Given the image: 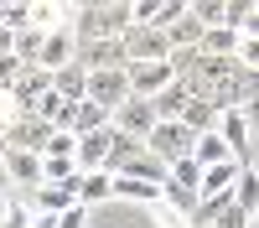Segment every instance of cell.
Here are the masks:
<instances>
[{
  "instance_id": "cell-19",
  "label": "cell",
  "mask_w": 259,
  "mask_h": 228,
  "mask_svg": "<svg viewBox=\"0 0 259 228\" xmlns=\"http://www.w3.org/2000/svg\"><path fill=\"white\" fill-rule=\"evenodd\" d=\"M78 202L89 207V213H94L99 202H114V176H109V171H89V176H78Z\"/></svg>"
},
{
  "instance_id": "cell-35",
  "label": "cell",
  "mask_w": 259,
  "mask_h": 228,
  "mask_svg": "<svg viewBox=\"0 0 259 228\" xmlns=\"http://www.w3.org/2000/svg\"><path fill=\"white\" fill-rule=\"evenodd\" d=\"M57 228H94V213H89V207L78 202V207H68V213L57 218Z\"/></svg>"
},
{
  "instance_id": "cell-1",
  "label": "cell",
  "mask_w": 259,
  "mask_h": 228,
  "mask_svg": "<svg viewBox=\"0 0 259 228\" xmlns=\"http://www.w3.org/2000/svg\"><path fill=\"white\" fill-rule=\"evenodd\" d=\"M145 151L156 156V161H166V166H177L182 156H192V151H197V135H192L187 124H182V119H161L156 130H150Z\"/></svg>"
},
{
  "instance_id": "cell-23",
  "label": "cell",
  "mask_w": 259,
  "mask_h": 228,
  "mask_svg": "<svg viewBox=\"0 0 259 228\" xmlns=\"http://www.w3.org/2000/svg\"><path fill=\"white\" fill-rule=\"evenodd\" d=\"M161 202H166V207H177L182 218H197V207H202V197L192 192V187H177V181H171V176L161 181Z\"/></svg>"
},
{
  "instance_id": "cell-20",
  "label": "cell",
  "mask_w": 259,
  "mask_h": 228,
  "mask_svg": "<svg viewBox=\"0 0 259 228\" xmlns=\"http://www.w3.org/2000/svg\"><path fill=\"white\" fill-rule=\"evenodd\" d=\"M114 197H119V202H140V207H156V202H161V181H140V176H114Z\"/></svg>"
},
{
  "instance_id": "cell-25",
  "label": "cell",
  "mask_w": 259,
  "mask_h": 228,
  "mask_svg": "<svg viewBox=\"0 0 259 228\" xmlns=\"http://www.w3.org/2000/svg\"><path fill=\"white\" fill-rule=\"evenodd\" d=\"M31 202L26 197H6V202H0V228H31Z\"/></svg>"
},
{
  "instance_id": "cell-3",
  "label": "cell",
  "mask_w": 259,
  "mask_h": 228,
  "mask_svg": "<svg viewBox=\"0 0 259 228\" xmlns=\"http://www.w3.org/2000/svg\"><path fill=\"white\" fill-rule=\"evenodd\" d=\"M119 41H124L130 62H171V41H166V31H156V26H130Z\"/></svg>"
},
{
  "instance_id": "cell-4",
  "label": "cell",
  "mask_w": 259,
  "mask_h": 228,
  "mask_svg": "<svg viewBox=\"0 0 259 228\" xmlns=\"http://www.w3.org/2000/svg\"><path fill=\"white\" fill-rule=\"evenodd\" d=\"M130 94L135 99H156V94H166L171 83H177V68L171 62H130Z\"/></svg>"
},
{
  "instance_id": "cell-16",
  "label": "cell",
  "mask_w": 259,
  "mask_h": 228,
  "mask_svg": "<svg viewBox=\"0 0 259 228\" xmlns=\"http://www.w3.org/2000/svg\"><path fill=\"white\" fill-rule=\"evenodd\" d=\"M192 99H197V94H192V83H187V78H177V83H171L166 94H156L150 104H156V119H182Z\"/></svg>"
},
{
  "instance_id": "cell-27",
  "label": "cell",
  "mask_w": 259,
  "mask_h": 228,
  "mask_svg": "<svg viewBox=\"0 0 259 228\" xmlns=\"http://www.w3.org/2000/svg\"><path fill=\"white\" fill-rule=\"evenodd\" d=\"M166 176H171V181H177V187H192V192H197V197H202V166H197V161H192V156H182L177 166H166Z\"/></svg>"
},
{
  "instance_id": "cell-5",
  "label": "cell",
  "mask_w": 259,
  "mask_h": 228,
  "mask_svg": "<svg viewBox=\"0 0 259 228\" xmlns=\"http://www.w3.org/2000/svg\"><path fill=\"white\" fill-rule=\"evenodd\" d=\"M47 140H52V124H47V119L21 114V119H11V130H6V151H31V156H41V151H47Z\"/></svg>"
},
{
  "instance_id": "cell-6",
  "label": "cell",
  "mask_w": 259,
  "mask_h": 228,
  "mask_svg": "<svg viewBox=\"0 0 259 228\" xmlns=\"http://www.w3.org/2000/svg\"><path fill=\"white\" fill-rule=\"evenodd\" d=\"M89 99L104 104V109H119V104L130 99V73L124 68H104V73H89Z\"/></svg>"
},
{
  "instance_id": "cell-14",
  "label": "cell",
  "mask_w": 259,
  "mask_h": 228,
  "mask_svg": "<svg viewBox=\"0 0 259 228\" xmlns=\"http://www.w3.org/2000/svg\"><path fill=\"white\" fill-rule=\"evenodd\" d=\"M73 135H99V130H114V114L104 109V104H94V99H83V104H73V124H68Z\"/></svg>"
},
{
  "instance_id": "cell-32",
  "label": "cell",
  "mask_w": 259,
  "mask_h": 228,
  "mask_svg": "<svg viewBox=\"0 0 259 228\" xmlns=\"http://www.w3.org/2000/svg\"><path fill=\"white\" fill-rule=\"evenodd\" d=\"M192 16H197L207 31H212V26H223V0H192Z\"/></svg>"
},
{
  "instance_id": "cell-41",
  "label": "cell",
  "mask_w": 259,
  "mask_h": 228,
  "mask_svg": "<svg viewBox=\"0 0 259 228\" xmlns=\"http://www.w3.org/2000/svg\"><path fill=\"white\" fill-rule=\"evenodd\" d=\"M0 161H6V135H0Z\"/></svg>"
},
{
  "instance_id": "cell-26",
  "label": "cell",
  "mask_w": 259,
  "mask_h": 228,
  "mask_svg": "<svg viewBox=\"0 0 259 228\" xmlns=\"http://www.w3.org/2000/svg\"><path fill=\"white\" fill-rule=\"evenodd\" d=\"M41 41H47V31H41V26H26V31H16V57L26 62V68H36V57H41Z\"/></svg>"
},
{
  "instance_id": "cell-34",
  "label": "cell",
  "mask_w": 259,
  "mask_h": 228,
  "mask_svg": "<svg viewBox=\"0 0 259 228\" xmlns=\"http://www.w3.org/2000/svg\"><path fill=\"white\" fill-rule=\"evenodd\" d=\"M166 0H135V26H156Z\"/></svg>"
},
{
  "instance_id": "cell-40",
  "label": "cell",
  "mask_w": 259,
  "mask_h": 228,
  "mask_svg": "<svg viewBox=\"0 0 259 228\" xmlns=\"http://www.w3.org/2000/svg\"><path fill=\"white\" fill-rule=\"evenodd\" d=\"M244 36H259V6H254V16H249V26H244Z\"/></svg>"
},
{
  "instance_id": "cell-24",
  "label": "cell",
  "mask_w": 259,
  "mask_h": 228,
  "mask_svg": "<svg viewBox=\"0 0 259 228\" xmlns=\"http://www.w3.org/2000/svg\"><path fill=\"white\" fill-rule=\"evenodd\" d=\"M197 52L202 57H233V52H239V31H233V26H212Z\"/></svg>"
},
{
  "instance_id": "cell-30",
  "label": "cell",
  "mask_w": 259,
  "mask_h": 228,
  "mask_svg": "<svg viewBox=\"0 0 259 228\" xmlns=\"http://www.w3.org/2000/svg\"><path fill=\"white\" fill-rule=\"evenodd\" d=\"M145 213H150V223H156V228H192V218H182L177 207H166V202H156V207H145Z\"/></svg>"
},
{
  "instance_id": "cell-11",
  "label": "cell",
  "mask_w": 259,
  "mask_h": 228,
  "mask_svg": "<svg viewBox=\"0 0 259 228\" xmlns=\"http://www.w3.org/2000/svg\"><path fill=\"white\" fill-rule=\"evenodd\" d=\"M218 135L228 140V151L239 156L244 166H249V145H254V124L244 119V109H223V119H218Z\"/></svg>"
},
{
  "instance_id": "cell-8",
  "label": "cell",
  "mask_w": 259,
  "mask_h": 228,
  "mask_svg": "<svg viewBox=\"0 0 259 228\" xmlns=\"http://www.w3.org/2000/svg\"><path fill=\"white\" fill-rule=\"evenodd\" d=\"M109 140H114V130L78 135V151H73V166H78V176H89V171H104V166H109Z\"/></svg>"
},
{
  "instance_id": "cell-31",
  "label": "cell",
  "mask_w": 259,
  "mask_h": 228,
  "mask_svg": "<svg viewBox=\"0 0 259 228\" xmlns=\"http://www.w3.org/2000/svg\"><path fill=\"white\" fill-rule=\"evenodd\" d=\"M244 73H259V36H239V52H233Z\"/></svg>"
},
{
  "instance_id": "cell-18",
  "label": "cell",
  "mask_w": 259,
  "mask_h": 228,
  "mask_svg": "<svg viewBox=\"0 0 259 228\" xmlns=\"http://www.w3.org/2000/svg\"><path fill=\"white\" fill-rule=\"evenodd\" d=\"M202 36H207V26H202V21L187 11V16L177 21V26L166 31V41H171V57H177V52H197V47H202Z\"/></svg>"
},
{
  "instance_id": "cell-29",
  "label": "cell",
  "mask_w": 259,
  "mask_h": 228,
  "mask_svg": "<svg viewBox=\"0 0 259 228\" xmlns=\"http://www.w3.org/2000/svg\"><path fill=\"white\" fill-rule=\"evenodd\" d=\"M73 151H78V135H73V130H52V140H47V151H41V156H52V161H73Z\"/></svg>"
},
{
  "instance_id": "cell-13",
  "label": "cell",
  "mask_w": 259,
  "mask_h": 228,
  "mask_svg": "<svg viewBox=\"0 0 259 228\" xmlns=\"http://www.w3.org/2000/svg\"><path fill=\"white\" fill-rule=\"evenodd\" d=\"M6 171H11V187H16V192H36V187H41V156H31V151H6Z\"/></svg>"
},
{
  "instance_id": "cell-38",
  "label": "cell",
  "mask_w": 259,
  "mask_h": 228,
  "mask_svg": "<svg viewBox=\"0 0 259 228\" xmlns=\"http://www.w3.org/2000/svg\"><path fill=\"white\" fill-rule=\"evenodd\" d=\"M0 57H16V31L0 26Z\"/></svg>"
},
{
  "instance_id": "cell-37",
  "label": "cell",
  "mask_w": 259,
  "mask_h": 228,
  "mask_svg": "<svg viewBox=\"0 0 259 228\" xmlns=\"http://www.w3.org/2000/svg\"><path fill=\"white\" fill-rule=\"evenodd\" d=\"M11 119H16V104H11V94H0V135L11 130Z\"/></svg>"
},
{
  "instance_id": "cell-21",
  "label": "cell",
  "mask_w": 259,
  "mask_h": 228,
  "mask_svg": "<svg viewBox=\"0 0 259 228\" xmlns=\"http://www.w3.org/2000/svg\"><path fill=\"white\" fill-rule=\"evenodd\" d=\"M192 161L207 171V166H223V161H239V156H233V151H228V140L212 130V135H197V151H192Z\"/></svg>"
},
{
  "instance_id": "cell-33",
  "label": "cell",
  "mask_w": 259,
  "mask_h": 228,
  "mask_svg": "<svg viewBox=\"0 0 259 228\" xmlns=\"http://www.w3.org/2000/svg\"><path fill=\"white\" fill-rule=\"evenodd\" d=\"M21 73H26V62H21V57H0V94H11L16 83H21Z\"/></svg>"
},
{
  "instance_id": "cell-17",
  "label": "cell",
  "mask_w": 259,
  "mask_h": 228,
  "mask_svg": "<svg viewBox=\"0 0 259 228\" xmlns=\"http://www.w3.org/2000/svg\"><path fill=\"white\" fill-rule=\"evenodd\" d=\"M218 119H223V109H218V104H212V99H192L187 104V114H182V124H187V130L192 135H212V130H218Z\"/></svg>"
},
{
  "instance_id": "cell-12",
  "label": "cell",
  "mask_w": 259,
  "mask_h": 228,
  "mask_svg": "<svg viewBox=\"0 0 259 228\" xmlns=\"http://www.w3.org/2000/svg\"><path fill=\"white\" fill-rule=\"evenodd\" d=\"M68 62H78V36L73 31H47V41H41V57H36V68H68Z\"/></svg>"
},
{
  "instance_id": "cell-28",
  "label": "cell",
  "mask_w": 259,
  "mask_h": 228,
  "mask_svg": "<svg viewBox=\"0 0 259 228\" xmlns=\"http://www.w3.org/2000/svg\"><path fill=\"white\" fill-rule=\"evenodd\" d=\"M249 16H254V0H223V26H233L239 36L249 26Z\"/></svg>"
},
{
  "instance_id": "cell-22",
  "label": "cell",
  "mask_w": 259,
  "mask_h": 228,
  "mask_svg": "<svg viewBox=\"0 0 259 228\" xmlns=\"http://www.w3.org/2000/svg\"><path fill=\"white\" fill-rule=\"evenodd\" d=\"M233 207H244L249 218L259 213V166H254V161L239 171V187H233Z\"/></svg>"
},
{
  "instance_id": "cell-15",
  "label": "cell",
  "mask_w": 259,
  "mask_h": 228,
  "mask_svg": "<svg viewBox=\"0 0 259 228\" xmlns=\"http://www.w3.org/2000/svg\"><path fill=\"white\" fill-rule=\"evenodd\" d=\"M52 94H62L68 104H83V99H89V68H83V62L57 68V73H52Z\"/></svg>"
},
{
  "instance_id": "cell-9",
  "label": "cell",
  "mask_w": 259,
  "mask_h": 228,
  "mask_svg": "<svg viewBox=\"0 0 259 228\" xmlns=\"http://www.w3.org/2000/svg\"><path fill=\"white\" fill-rule=\"evenodd\" d=\"M239 171H244V161H223V166H207V171H202V202H233Z\"/></svg>"
},
{
  "instance_id": "cell-2",
  "label": "cell",
  "mask_w": 259,
  "mask_h": 228,
  "mask_svg": "<svg viewBox=\"0 0 259 228\" xmlns=\"http://www.w3.org/2000/svg\"><path fill=\"white\" fill-rule=\"evenodd\" d=\"M156 124H161V119H156V104H150V99H135V94H130L119 109H114V130L130 135V140H140V145L150 140V130H156Z\"/></svg>"
},
{
  "instance_id": "cell-39",
  "label": "cell",
  "mask_w": 259,
  "mask_h": 228,
  "mask_svg": "<svg viewBox=\"0 0 259 228\" xmlns=\"http://www.w3.org/2000/svg\"><path fill=\"white\" fill-rule=\"evenodd\" d=\"M16 197V187H11V171H6V161H0V202Z\"/></svg>"
},
{
  "instance_id": "cell-36",
  "label": "cell",
  "mask_w": 259,
  "mask_h": 228,
  "mask_svg": "<svg viewBox=\"0 0 259 228\" xmlns=\"http://www.w3.org/2000/svg\"><path fill=\"white\" fill-rule=\"evenodd\" d=\"M212 228H249V213H244V207H223V213H218V223H212Z\"/></svg>"
},
{
  "instance_id": "cell-42",
  "label": "cell",
  "mask_w": 259,
  "mask_h": 228,
  "mask_svg": "<svg viewBox=\"0 0 259 228\" xmlns=\"http://www.w3.org/2000/svg\"><path fill=\"white\" fill-rule=\"evenodd\" d=\"M249 228H259V213H254V218H249Z\"/></svg>"
},
{
  "instance_id": "cell-7",
  "label": "cell",
  "mask_w": 259,
  "mask_h": 228,
  "mask_svg": "<svg viewBox=\"0 0 259 228\" xmlns=\"http://www.w3.org/2000/svg\"><path fill=\"white\" fill-rule=\"evenodd\" d=\"M41 94H52V73H47V68H26V73H21V83L11 88V104H16V119H21V114H36Z\"/></svg>"
},
{
  "instance_id": "cell-10",
  "label": "cell",
  "mask_w": 259,
  "mask_h": 228,
  "mask_svg": "<svg viewBox=\"0 0 259 228\" xmlns=\"http://www.w3.org/2000/svg\"><path fill=\"white\" fill-rule=\"evenodd\" d=\"M78 62L89 73H104V68H130V52H124V41H83Z\"/></svg>"
}]
</instances>
